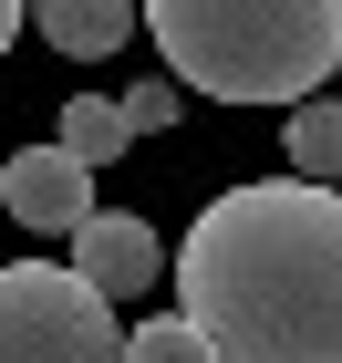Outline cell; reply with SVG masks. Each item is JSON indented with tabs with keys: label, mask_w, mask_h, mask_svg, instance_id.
<instances>
[{
	"label": "cell",
	"mask_w": 342,
	"mask_h": 363,
	"mask_svg": "<svg viewBox=\"0 0 342 363\" xmlns=\"http://www.w3.org/2000/svg\"><path fill=\"white\" fill-rule=\"evenodd\" d=\"M176 291L218 363H342V187L249 177L207 197L176 250Z\"/></svg>",
	"instance_id": "6da1fadb"
},
{
	"label": "cell",
	"mask_w": 342,
	"mask_h": 363,
	"mask_svg": "<svg viewBox=\"0 0 342 363\" xmlns=\"http://www.w3.org/2000/svg\"><path fill=\"white\" fill-rule=\"evenodd\" d=\"M145 31L207 104H301L342 73V0H145Z\"/></svg>",
	"instance_id": "7a4b0ae2"
},
{
	"label": "cell",
	"mask_w": 342,
	"mask_h": 363,
	"mask_svg": "<svg viewBox=\"0 0 342 363\" xmlns=\"http://www.w3.org/2000/svg\"><path fill=\"white\" fill-rule=\"evenodd\" d=\"M0 363H125V322L73 259H0Z\"/></svg>",
	"instance_id": "3957f363"
},
{
	"label": "cell",
	"mask_w": 342,
	"mask_h": 363,
	"mask_svg": "<svg viewBox=\"0 0 342 363\" xmlns=\"http://www.w3.org/2000/svg\"><path fill=\"white\" fill-rule=\"evenodd\" d=\"M73 270H84L104 301H145V291H156L176 259H166V239H156L145 218H125V208H93V218L73 228Z\"/></svg>",
	"instance_id": "277c9868"
},
{
	"label": "cell",
	"mask_w": 342,
	"mask_h": 363,
	"mask_svg": "<svg viewBox=\"0 0 342 363\" xmlns=\"http://www.w3.org/2000/svg\"><path fill=\"white\" fill-rule=\"evenodd\" d=\"M11 218L42 228V239H73V228L93 218V167L62 135L52 145H21V156H11Z\"/></svg>",
	"instance_id": "5b68a950"
},
{
	"label": "cell",
	"mask_w": 342,
	"mask_h": 363,
	"mask_svg": "<svg viewBox=\"0 0 342 363\" xmlns=\"http://www.w3.org/2000/svg\"><path fill=\"white\" fill-rule=\"evenodd\" d=\"M135 21H145V0H31V31H42L62 62H104V52H125V42H135Z\"/></svg>",
	"instance_id": "8992f818"
},
{
	"label": "cell",
	"mask_w": 342,
	"mask_h": 363,
	"mask_svg": "<svg viewBox=\"0 0 342 363\" xmlns=\"http://www.w3.org/2000/svg\"><path fill=\"white\" fill-rule=\"evenodd\" d=\"M290 145V177H312V187H342V94H301L280 125Z\"/></svg>",
	"instance_id": "52a82bcc"
},
{
	"label": "cell",
	"mask_w": 342,
	"mask_h": 363,
	"mask_svg": "<svg viewBox=\"0 0 342 363\" xmlns=\"http://www.w3.org/2000/svg\"><path fill=\"white\" fill-rule=\"evenodd\" d=\"M62 145H73V156L104 177L114 156L135 145V125H125V94H73V104H62Z\"/></svg>",
	"instance_id": "ba28073f"
},
{
	"label": "cell",
	"mask_w": 342,
	"mask_h": 363,
	"mask_svg": "<svg viewBox=\"0 0 342 363\" xmlns=\"http://www.w3.org/2000/svg\"><path fill=\"white\" fill-rule=\"evenodd\" d=\"M125 363H218V342H207L187 311H156V322L125 333Z\"/></svg>",
	"instance_id": "9c48e42d"
},
{
	"label": "cell",
	"mask_w": 342,
	"mask_h": 363,
	"mask_svg": "<svg viewBox=\"0 0 342 363\" xmlns=\"http://www.w3.org/2000/svg\"><path fill=\"white\" fill-rule=\"evenodd\" d=\"M176 104H187V94H176V73H156V84H135V94H125V125H135V135H166V125H176Z\"/></svg>",
	"instance_id": "30bf717a"
},
{
	"label": "cell",
	"mask_w": 342,
	"mask_h": 363,
	"mask_svg": "<svg viewBox=\"0 0 342 363\" xmlns=\"http://www.w3.org/2000/svg\"><path fill=\"white\" fill-rule=\"evenodd\" d=\"M21 11H31V0H0V52L21 42Z\"/></svg>",
	"instance_id": "8fae6325"
},
{
	"label": "cell",
	"mask_w": 342,
	"mask_h": 363,
	"mask_svg": "<svg viewBox=\"0 0 342 363\" xmlns=\"http://www.w3.org/2000/svg\"><path fill=\"white\" fill-rule=\"evenodd\" d=\"M0 208H11V156H0Z\"/></svg>",
	"instance_id": "7c38bea8"
}]
</instances>
